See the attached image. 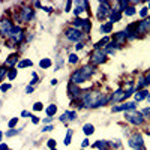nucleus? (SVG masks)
I'll return each instance as SVG.
<instances>
[{
    "mask_svg": "<svg viewBox=\"0 0 150 150\" xmlns=\"http://www.w3.org/2000/svg\"><path fill=\"white\" fill-rule=\"evenodd\" d=\"M110 101L108 96H104L99 92H89V93H83L81 95V105L86 108H98L102 107Z\"/></svg>",
    "mask_w": 150,
    "mask_h": 150,
    "instance_id": "nucleus-1",
    "label": "nucleus"
},
{
    "mask_svg": "<svg viewBox=\"0 0 150 150\" xmlns=\"http://www.w3.org/2000/svg\"><path fill=\"white\" fill-rule=\"evenodd\" d=\"M93 74V66H84V68H81L80 71H75L74 74H72V77H71V83H74V84H80V83H84L87 78L90 77V75Z\"/></svg>",
    "mask_w": 150,
    "mask_h": 150,
    "instance_id": "nucleus-2",
    "label": "nucleus"
},
{
    "mask_svg": "<svg viewBox=\"0 0 150 150\" xmlns=\"http://www.w3.org/2000/svg\"><path fill=\"white\" fill-rule=\"evenodd\" d=\"M128 144H129V147H132L134 150H146V149H144V140H143V137H141L140 134L132 135L131 138H129V141H128Z\"/></svg>",
    "mask_w": 150,
    "mask_h": 150,
    "instance_id": "nucleus-3",
    "label": "nucleus"
},
{
    "mask_svg": "<svg viewBox=\"0 0 150 150\" xmlns=\"http://www.w3.org/2000/svg\"><path fill=\"white\" fill-rule=\"evenodd\" d=\"M126 120L129 122V123H132V125H135V126H140V125H143L144 123V117H143V114L141 112H138V111H134V112H126Z\"/></svg>",
    "mask_w": 150,
    "mask_h": 150,
    "instance_id": "nucleus-4",
    "label": "nucleus"
},
{
    "mask_svg": "<svg viewBox=\"0 0 150 150\" xmlns=\"http://www.w3.org/2000/svg\"><path fill=\"white\" fill-rule=\"evenodd\" d=\"M84 36V33L78 29H68L66 30V38L69 41H75V42H80L81 38Z\"/></svg>",
    "mask_w": 150,
    "mask_h": 150,
    "instance_id": "nucleus-5",
    "label": "nucleus"
},
{
    "mask_svg": "<svg viewBox=\"0 0 150 150\" xmlns=\"http://www.w3.org/2000/svg\"><path fill=\"white\" fill-rule=\"evenodd\" d=\"M12 30H14V26L9 20H2L0 21V33L5 35V36H11Z\"/></svg>",
    "mask_w": 150,
    "mask_h": 150,
    "instance_id": "nucleus-6",
    "label": "nucleus"
},
{
    "mask_svg": "<svg viewBox=\"0 0 150 150\" xmlns=\"http://www.w3.org/2000/svg\"><path fill=\"white\" fill-rule=\"evenodd\" d=\"M110 3L108 2H101L99 3V12H98V18L99 20H104L107 15H108V12H110Z\"/></svg>",
    "mask_w": 150,
    "mask_h": 150,
    "instance_id": "nucleus-7",
    "label": "nucleus"
},
{
    "mask_svg": "<svg viewBox=\"0 0 150 150\" xmlns=\"http://www.w3.org/2000/svg\"><path fill=\"white\" fill-rule=\"evenodd\" d=\"M102 62H105V53L101 51V50H95L93 54H92V63L99 65V63H102Z\"/></svg>",
    "mask_w": 150,
    "mask_h": 150,
    "instance_id": "nucleus-8",
    "label": "nucleus"
},
{
    "mask_svg": "<svg viewBox=\"0 0 150 150\" xmlns=\"http://www.w3.org/2000/svg\"><path fill=\"white\" fill-rule=\"evenodd\" d=\"M135 102H126V104H122L117 107H112V112H119V111H135Z\"/></svg>",
    "mask_w": 150,
    "mask_h": 150,
    "instance_id": "nucleus-9",
    "label": "nucleus"
},
{
    "mask_svg": "<svg viewBox=\"0 0 150 150\" xmlns=\"http://www.w3.org/2000/svg\"><path fill=\"white\" fill-rule=\"evenodd\" d=\"M33 18V9L32 8H23L21 9V14H20V20L24 21V23H27Z\"/></svg>",
    "mask_w": 150,
    "mask_h": 150,
    "instance_id": "nucleus-10",
    "label": "nucleus"
},
{
    "mask_svg": "<svg viewBox=\"0 0 150 150\" xmlns=\"http://www.w3.org/2000/svg\"><path fill=\"white\" fill-rule=\"evenodd\" d=\"M150 30V20H143L138 23V27H137V33H147Z\"/></svg>",
    "mask_w": 150,
    "mask_h": 150,
    "instance_id": "nucleus-11",
    "label": "nucleus"
},
{
    "mask_svg": "<svg viewBox=\"0 0 150 150\" xmlns=\"http://www.w3.org/2000/svg\"><path fill=\"white\" fill-rule=\"evenodd\" d=\"M68 90H69V96H71V99H75V98H78L80 96V89L77 86H75L74 83H69L68 84Z\"/></svg>",
    "mask_w": 150,
    "mask_h": 150,
    "instance_id": "nucleus-12",
    "label": "nucleus"
},
{
    "mask_svg": "<svg viewBox=\"0 0 150 150\" xmlns=\"http://www.w3.org/2000/svg\"><path fill=\"white\" fill-rule=\"evenodd\" d=\"M123 96H125V90L123 89H117L114 93H112L111 101L112 102H119V101H122V99H123Z\"/></svg>",
    "mask_w": 150,
    "mask_h": 150,
    "instance_id": "nucleus-13",
    "label": "nucleus"
},
{
    "mask_svg": "<svg viewBox=\"0 0 150 150\" xmlns=\"http://www.w3.org/2000/svg\"><path fill=\"white\" fill-rule=\"evenodd\" d=\"M87 6H89V3H87V2H78L77 3V8H75V11H74V14L78 17L83 11H87Z\"/></svg>",
    "mask_w": 150,
    "mask_h": 150,
    "instance_id": "nucleus-14",
    "label": "nucleus"
},
{
    "mask_svg": "<svg viewBox=\"0 0 150 150\" xmlns=\"http://www.w3.org/2000/svg\"><path fill=\"white\" fill-rule=\"evenodd\" d=\"M93 147H96V149H99V150H110V141H102V140H99V141H96L95 144H93Z\"/></svg>",
    "mask_w": 150,
    "mask_h": 150,
    "instance_id": "nucleus-15",
    "label": "nucleus"
},
{
    "mask_svg": "<svg viewBox=\"0 0 150 150\" xmlns=\"http://www.w3.org/2000/svg\"><path fill=\"white\" fill-rule=\"evenodd\" d=\"M126 38H128L126 32H117V33L114 35V42H117V44H122V42H125V41H126Z\"/></svg>",
    "mask_w": 150,
    "mask_h": 150,
    "instance_id": "nucleus-16",
    "label": "nucleus"
},
{
    "mask_svg": "<svg viewBox=\"0 0 150 150\" xmlns=\"http://www.w3.org/2000/svg\"><path fill=\"white\" fill-rule=\"evenodd\" d=\"M45 112H47V116L48 117H53L56 112H57V107L54 105V104H51V105H48L47 108H45Z\"/></svg>",
    "mask_w": 150,
    "mask_h": 150,
    "instance_id": "nucleus-17",
    "label": "nucleus"
},
{
    "mask_svg": "<svg viewBox=\"0 0 150 150\" xmlns=\"http://www.w3.org/2000/svg\"><path fill=\"white\" fill-rule=\"evenodd\" d=\"M146 98H149V92L147 90H140L138 93L135 95V101L140 102V101H143V99H146Z\"/></svg>",
    "mask_w": 150,
    "mask_h": 150,
    "instance_id": "nucleus-18",
    "label": "nucleus"
},
{
    "mask_svg": "<svg viewBox=\"0 0 150 150\" xmlns=\"http://www.w3.org/2000/svg\"><path fill=\"white\" fill-rule=\"evenodd\" d=\"M111 30H112V23L111 21H108V23H105V24L101 26V32L102 33H111Z\"/></svg>",
    "mask_w": 150,
    "mask_h": 150,
    "instance_id": "nucleus-19",
    "label": "nucleus"
},
{
    "mask_svg": "<svg viewBox=\"0 0 150 150\" xmlns=\"http://www.w3.org/2000/svg\"><path fill=\"white\" fill-rule=\"evenodd\" d=\"M83 131H84V134H86V135H92V134L95 132V128H93V125L86 123L84 126H83Z\"/></svg>",
    "mask_w": 150,
    "mask_h": 150,
    "instance_id": "nucleus-20",
    "label": "nucleus"
},
{
    "mask_svg": "<svg viewBox=\"0 0 150 150\" xmlns=\"http://www.w3.org/2000/svg\"><path fill=\"white\" fill-rule=\"evenodd\" d=\"M17 62H18V54H11L9 59L6 60V65L8 66H12V65H15Z\"/></svg>",
    "mask_w": 150,
    "mask_h": 150,
    "instance_id": "nucleus-21",
    "label": "nucleus"
},
{
    "mask_svg": "<svg viewBox=\"0 0 150 150\" xmlns=\"http://www.w3.org/2000/svg\"><path fill=\"white\" fill-rule=\"evenodd\" d=\"M39 66H41L42 69H48L50 66H51V60H50V59H42V60L39 62Z\"/></svg>",
    "mask_w": 150,
    "mask_h": 150,
    "instance_id": "nucleus-22",
    "label": "nucleus"
},
{
    "mask_svg": "<svg viewBox=\"0 0 150 150\" xmlns=\"http://www.w3.org/2000/svg\"><path fill=\"white\" fill-rule=\"evenodd\" d=\"M33 63H32V60H21V62H18V68L20 69H23V68H27V66H32Z\"/></svg>",
    "mask_w": 150,
    "mask_h": 150,
    "instance_id": "nucleus-23",
    "label": "nucleus"
},
{
    "mask_svg": "<svg viewBox=\"0 0 150 150\" xmlns=\"http://www.w3.org/2000/svg\"><path fill=\"white\" fill-rule=\"evenodd\" d=\"M71 140H72V129H68L66 137H65V141H63V143H65V146H69V144L72 143Z\"/></svg>",
    "mask_w": 150,
    "mask_h": 150,
    "instance_id": "nucleus-24",
    "label": "nucleus"
},
{
    "mask_svg": "<svg viewBox=\"0 0 150 150\" xmlns=\"http://www.w3.org/2000/svg\"><path fill=\"white\" fill-rule=\"evenodd\" d=\"M84 23H86V20H81V18H77L74 21V26H75V29H81V27H84Z\"/></svg>",
    "mask_w": 150,
    "mask_h": 150,
    "instance_id": "nucleus-25",
    "label": "nucleus"
},
{
    "mask_svg": "<svg viewBox=\"0 0 150 150\" xmlns=\"http://www.w3.org/2000/svg\"><path fill=\"white\" fill-rule=\"evenodd\" d=\"M17 123H18V117H14V119H11V120L8 122V128H9V129H14V128L17 126Z\"/></svg>",
    "mask_w": 150,
    "mask_h": 150,
    "instance_id": "nucleus-26",
    "label": "nucleus"
},
{
    "mask_svg": "<svg viewBox=\"0 0 150 150\" xmlns=\"http://www.w3.org/2000/svg\"><path fill=\"white\" fill-rule=\"evenodd\" d=\"M135 12H137V11H135V8H134V6H128L126 9L123 11V14H125V15H134Z\"/></svg>",
    "mask_w": 150,
    "mask_h": 150,
    "instance_id": "nucleus-27",
    "label": "nucleus"
},
{
    "mask_svg": "<svg viewBox=\"0 0 150 150\" xmlns=\"http://www.w3.org/2000/svg\"><path fill=\"white\" fill-rule=\"evenodd\" d=\"M140 112L143 114V117H144V119H150V107H147V108L141 110Z\"/></svg>",
    "mask_w": 150,
    "mask_h": 150,
    "instance_id": "nucleus-28",
    "label": "nucleus"
},
{
    "mask_svg": "<svg viewBox=\"0 0 150 150\" xmlns=\"http://www.w3.org/2000/svg\"><path fill=\"white\" fill-rule=\"evenodd\" d=\"M21 132V129H11V131H6V137H14V135H18Z\"/></svg>",
    "mask_w": 150,
    "mask_h": 150,
    "instance_id": "nucleus-29",
    "label": "nucleus"
},
{
    "mask_svg": "<svg viewBox=\"0 0 150 150\" xmlns=\"http://www.w3.org/2000/svg\"><path fill=\"white\" fill-rule=\"evenodd\" d=\"M15 77H17V69H11V71L8 72V80H11V81H12Z\"/></svg>",
    "mask_w": 150,
    "mask_h": 150,
    "instance_id": "nucleus-30",
    "label": "nucleus"
},
{
    "mask_svg": "<svg viewBox=\"0 0 150 150\" xmlns=\"http://www.w3.org/2000/svg\"><path fill=\"white\" fill-rule=\"evenodd\" d=\"M107 42H108V38H104L102 41H99V42H98V44L95 45V47H96V50H99L101 47H105V44H107Z\"/></svg>",
    "mask_w": 150,
    "mask_h": 150,
    "instance_id": "nucleus-31",
    "label": "nucleus"
},
{
    "mask_svg": "<svg viewBox=\"0 0 150 150\" xmlns=\"http://www.w3.org/2000/svg\"><path fill=\"white\" fill-rule=\"evenodd\" d=\"M147 14H149V8H143V9L140 11V17H141V18H146Z\"/></svg>",
    "mask_w": 150,
    "mask_h": 150,
    "instance_id": "nucleus-32",
    "label": "nucleus"
},
{
    "mask_svg": "<svg viewBox=\"0 0 150 150\" xmlns=\"http://www.w3.org/2000/svg\"><path fill=\"white\" fill-rule=\"evenodd\" d=\"M84 32H90V29H92V24L89 23V20H86V23H84Z\"/></svg>",
    "mask_w": 150,
    "mask_h": 150,
    "instance_id": "nucleus-33",
    "label": "nucleus"
},
{
    "mask_svg": "<svg viewBox=\"0 0 150 150\" xmlns=\"http://www.w3.org/2000/svg\"><path fill=\"white\" fill-rule=\"evenodd\" d=\"M69 62H71V63H77V62H78V56L77 54H71L69 56Z\"/></svg>",
    "mask_w": 150,
    "mask_h": 150,
    "instance_id": "nucleus-34",
    "label": "nucleus"
},
{
    "mask_svg": "<svg viewBox=\"0 0 150 150\" xmlns=\"http://www.w3.org/2000/svg\"><path fill=\"white\" fill-rule=\"evenodd\" d=\"M42 108H44V107H42V102H36V104L33 105V110H35V111H41Z\"/></svg>",
    "mask_w": 150,
    "mask_h": 150,
    "instance_id": "nucleus-35",
    "label": "nucleus"
},
{
    "mask_svg": "<svg viewBox=\"0 0 150 150\" xmlns=\"http://www.w3.org/2000/svg\"><path fill=\"white\" fill-rule=\"evenodd\" d=\"M53 129H54L53 125H47V126L42 128V132H50V131H53Z\"/></svg>",
    "mask_w": 150,
    "mask_h": 150,
    "instance_id": "nucleus-36",
    "label": "nucleus"
},
{
    "mask_svg": "<svg viewBox=\"0 0 150 150\" xmlns=\"http://www.w3.org/2000/svg\"><path fill=\"white\" fill-rule=\"evenodd\" d=\"M48 147L51 149V150L56 149V140H48Z\"/></svg>",
    "mask_w": 150,
    "mask_h": 150,
    "instance_id": "nucleus-37",
    "label": "nucleus"
},
{
    "mask_svg": "<svg viewBox=\"0 0 150 150\" xmlns=\"http://www.w3.org/2000/svg\"><path fill=\"white\" fill-rule=\"evenodd\" d=\"M9 89H11V84H2V86H0V90H2V92H6Z\"/></svg>",
    "mask_w": 150,
    "mask_h": 150,
    "instance_id": "nucleus-38",
    "label": "nucleus"
},
{
    "mask_svg": "<svg viewBox=\"0 0 150 150\" xmlns=\"http://www.w3.org/2000/svg\"><path fill=\"white\" fill-rule=\"evenodd\" d=\"M6 71H8V69H5V68H0V80H2V78L5 77V74H6Z\"/></svg>",
    "mask_w": 150,
    "mask_h": 150,
    "instance_id": "nucleus-39",
    "label": "nucleus"
},
{
    "mask_svg": "<svg viewBox=\"0 0 150 150\" xmlns=\"http://www.w3.org/2000/svg\"><path fill=\"white\" fill-rule=\"evenodd\" d=\"M83 47H84V44H83V42H77V45H75V50L78 51V50H83Z\"/></svg>",
    "mask_w": 150,
    "mask_h": 150,
    "instance_id": "nucleus-40",
    "label": "nucleus"
},
{
    "mask_svg": "<svg viewBox=\"0 0 150 150\" xmlns=\"http://www.w3.org/2000/svg\"><path fill=\"white\" fill-rule=\"evenodd\" d=\"M21 117H32V114H30L29 111H23L21 112Z\"/></svg>",
    "mask_w": 150,
    "mask_h": 150,
    "instance_id": "nucleus-41",
    "label": "nucleus"
},
{
    "mask_svg": "<svg viewBox=\"0 0 150 150\" xmlns=\"http://www.w3.org/2000/svg\"><path fill=\"white\" fill-rule=\"evenodd\" d=\"M0 150H11V149H9L5 143H0Z\"/></svg>",
    "mask_w": 150,
    "mask_h": 150,
    "instance_id": "nucleus-42",
    "label": "nucleus"
},
{
    "mask_svg": "<svg viewBox=\"0 0 150 150\" xmlns=\"http://www.w3.org/2000/svg\"><path fill=\"white\" fill-rule=\"evenodd\" d=\"M32 92H33V86H27V87H26V93H29V95H30Z\"/></svg>",
    "mask_w": 150,
    "mask_h": 150,
    "instance_id": "nucleus-43",
    "label": "nucleus"
},
{
    "mask_svg": "<svg viewBox=\"0 0 150 150\" xmlns=\"http://www.w3.org/2000/svg\"><path fill=\"white\" fill-rule=\"evenodd\" d=\"M32 122H33L35 125H38V123H39V119H38L36 116H33V114H32Z\"/></svg>",
    "mask_w": 150,
    "mask_h": 150,
    "instance_id": "nucleus-44",
    "label": "nucleus"
},
{
    "mask_svg": "<svg viewBox=\"0 0 150 150\" xmlns=\"http://www.w3.org/2000/svg\"><path fill=\"white\" fill-rule=\"evenodd\" d=\"M53 119H54V117H47V119H44V122H42V123H51V122H53Z\"/></svg>",
    "mask_w": 150,
    "mask_h": 150,
    "instance_id": "nucleus-45",
    "label": "nucleus"
},
{
    "mask_svg": "<svg viewBox=\"0 0 150 150\" xmlns=\"http://www.w3.org/2000/svg\"><path fill=\"white\" fill-rule=\"evenodd\" d=\"M81 144H83V147H87V146H89V140H87V138H86V140H83V143H81Z\"/></svg>",
    "mask_w": 150,
    "mask_h": 150,
    "instance_id": "nucleus-46",
    "label": "nucleus"
},
{
    "mask_svg": "<svg viewBox=\"0 0 150 150\" xmlns=\"http://www.w3.org/2000/svg\"><path fill=\"white\" fill-rule=\"evenodd\" d=\"M71 5H72V2H68V3H66V12L69 11V8H71Z\"/></svg>",
    "mask_w": 150,
    "mask_h": 150,
    "instance_id": "nucleus-47",
    "label": "nucleus"
},
{
    "mask_svg": "<svg viewBox=\"0 0 150 150\" xmlns=\"http://www.w3.org/2000/svg\"><path fill=\"white\" fill-rule=\"evenodd\" d=\"M42 9H44V11H47V12H51V11H53L51 8H42Z\"/></svg>",
    "mask_w": 150,
    "mask_h": 150,
    "instance_id": "nucleus-48",
    "label": "nucleus"
},
{
    "mask_svg": "<svg viewBox=\"0 0 150 150\" xmlns=\"http://www.w3.org/2000/svg\"><path fill=\"white\" fill-rule=\"evenodd\" d=\"M2 138H3V134H2V131H0V141H2Z\"/></svg>",
    "mask_w": 150,
    "mask_h": 150,
    "instance_id": "nucleus-49",
    "label": "nucleus"
},
{
    "mask_svg": "<svg viewBox=\"0 0 150 150\" xmlns=\"http://www.w3.org/2000/svg\"><path fill=\"white\" fill-rule=\"evenodd\" d=\"M149 11H150V3H149Z\"/></svg>",
    "mask_w": 150,
    "mask_h": 150,
    "instance_id": "nucleus-50",
    "label": "nucleus"
},
{
    "mask_svg": "<svg viewBox=\"0 0 150 150\" xmlns=\"http://www.w3.org/2000/svg\"><path fill=\"white\" fill-rule=\"evenodd\" d=\"M53 150H57V149H53Z\"/></svg>",
    "mask_w": 150,
    "mask_h": 150,
    "instance_id": "nucleus-51",
    "label": "nucleus"
},
{
    "mask_svg": "<svg viewBox=\"0 0 150 150\" xmlns=\"http://www.w3.org/2000/svg\"><path fill=\"white\" fill-rule=\"evenodd\" d=\"M80 150H83V149H80Z\"/></svg>",
    "mask_w": 150,
    "mask_h": 150,
    "instance_id": "nucleus-52",
    "label": "nucleus"
}]
</instances>
